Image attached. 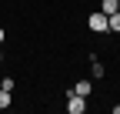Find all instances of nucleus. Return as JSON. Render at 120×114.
Masks as SVG:
<instances>
[{
	"label": "nucleus",
	"instance_id": "f257e3e1",
	"mask_svg": "<svg viewBox=\"0 0 120 114\" xmlns=\"http://www.w3.org/2000/svg\"><path fill=\"white\" fill-rule=\"evenodd\" d=\"M87 27H90L94 34H107V30H110V24H107V13H103V10H94V13L87 17Z\"/></svg>",
	"mask_w": 120,
	"mask_h": 114
},
{
	"label": "nucleus",
	"instance_id": "f03ea898",
	"mask_svg": "<svg viewBox=\"0 0 120 114\" xmlns=\"http://www.w3.org/2000/svg\"><path fill=\"white\" fill-rule=\"evenodd\" d=\"M67 111H70V114H83V111H87V97H80V94L70 91V94H67Z\"/></svg>",
	"mask_w": 120,
	"mask_h": 114
},
{
	"label": "nucleus",
	"instance_id": "7ed1b4c3",
	"mask_svg": "<svg viewBox=\"0 0 120 114\" xmlns=\"http://www.w3.org/2000/svg\"><path fill=\"white\" fill-rule=\"evenodd\" d=\"M70 91H73V94H80V97H90V91H94V84H90L87 77H80V81H77V84H73V87H70Z\"/></svg>",
	"mask_w": 120,
	"mask_h": 114
},
{
	"label": "nucleus",
	"instance_id": "20e7f679",
	"mask_svg": "<svg viewBox=\"0 0 120 114\" xmlns=\"http://www.w3.org/2000/svg\"><path fill=\"white\" fill-rule=\"evenodd\" d=\"M117 4H120V0H100V10L110 17V13H117Z\"/></svg>",
	"mask_w": 120,
	"mask_h": 114
},
{
	"label": "nucleus",
	"instance_id": "39448f33",
	"mask_svg": "<svg viewBox=\"0 0 120 114\" xmlns=\"http://www.w3.org/2000/svg\"><path fill=\"white\" fill-rule=\"evenodd\" d=\"M107 24H110V30H117V34H120V10H117V13H110Z\"/></svg>",
	"mask_w": 120,
	"mask_h": 114
},
{
	"label": "nucleus",
	"instance_id": "423d86ee",
	"mask_svg": "<svg viewBox=\"0 0 120 114\" xmlns=\"http://www.w3.org/2000/svg\"><path fill=\"white\" fill-rule=\"evenodd\" d=\"M13 101H10V91H4V87H0V111H4V107H10Z\"/></svg>",
	"mask_w": 120,
	"mask_h": 114
},
{
	"label": "nucleus",
	"instance_id": "0eeeda50",
	"mask_svg": "<svg viewBox=\"0 0 120 114\" xmlns=\"http://www.w3.org/2000/svg\"><path fill=\"white\" fill-rule=\"evenodd\" d=\"M0 87H4V91H13V87H17V81H13V77H4V81H0Z\"/></svg>",
	"mask_w": 120,
	"mask_h": 114
},
{
	"label": "nucleus",
	"instance_id": "6e6552de",
	"mask_svg": "<svg viewBox=\"0 0 120 114\" xmlns=\"http://www.w3.org/2000/svg\"><path fill=\"white\" fill-rule=\"evenodd\" d=\"M4 37H7V34H4V27H0V44H4Z\"/></svg>",
	"mask_w": 120,
	"mask_h": 114
},
{
	"label": "nucleus",
	"instance_id": "1a4fd4ad",
	"mask_svg": "<svg viewBox=\"0 0 120 114\" xmlns=\"http://www.w3.org/2000/svg\"><path fill=\"white\" fill-rule=\"evenodd\" d=\"M0 61H4V54H0Z\"/></svg>",
	"mask_w": 120,
	"mask_h": 114
},
{
	"label": "nucleus",
	"instance_id": "9d476101",
	"mask_svg": "<svg viewBox=\"0 0 120 114\" xmlns=\"http://www.w3.org/2000/svg\"><path fill=\"white\" fill-rule=\"evenodd\" d=\"M117 10H120V4H117Z\"/></svg>",
	"mask_w": 120,
	"mask_h": 114
}]
</instances>
